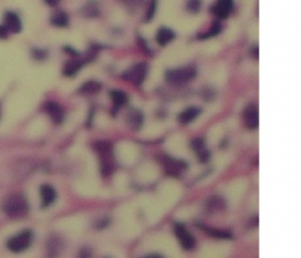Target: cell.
<instances>
[{"mask_svg": "<svg viewBox=\"0 0 301 258\" xmlns=\"http://www.w3.org/2000/svg\"><path fill=\"white\" fill-rule=\"evenodd\" d=\"M234 0H216L212 8V12L219 19H226L232 13Z\"/></svg>", "mask_w": 301, "mask_h": 258, "instance_id": "cell-5", "label": "cell"}, {"mask_svg": "<svg viewBox=\"0 0 301 258\" xmlns=\"http://www.w3.org/2000/svg\"><path fill=\"white\" fill-rule=\"evenodd\" d=\"M31 241L32 233L26 230L10 238L7 242V247L13 253H21L30 246Z\"/></svg>", "mask_w": 301, "mask_h": 258, "instance_id": "cell-3", "label": "cell"}, {"mask_svg": "<svg viewBox=\"0 0 301 258\" xmlns=\"http://www.w3.org/2000/svg\"><path fill=\"white\" fill-rule=\"evenodd\" d=\"M44 2L50 7H55L56 5H58L60 0H44Z\"/></svg>", "mask_w": 301, "mask_h": 258, "instance_id": "cell-31", "label": "cell"}, {"mask_svg": "<svg viewBox=\"0 0 301 258\" xmlns=\"http://www.w3.org/2000/svg\"><path fill=\"white\" fill-rule=\"evenodd\" d=\"M86 60L87 59H84V60H77V59L75 60L74 59V60L69 61L64 68L65 75H67V76L75 75L78 71L83 68V66H84V64Z\"/></svg>", "mask_w": 301, "mask_h": 258, "instance_id": "cell-21", "label": "cell"}, {"mask_svg": "<svg viewBox=\"0 0 301 258\" xmlns=\"http://www.w3.org/2000/svg\"><path fill=\"white\" fill-rule=\"evenodd\" d=\"M147 72H148V65L146 63H139L129 70L124 75V77L129 82H132L136 85H140L146 77Z\"/></svg>", "mask_w": 301, "mask_h": 258, "instance_id": "cell-4", "label": "cell"}, {"mask_svg": "<svg viewBox=\"0 0 301 258\" xmlns=\"http://www.w3.org/2000/svg\"><path fill=\"white\" fill-rule=\"evenodd\" d=\"M156 9H157V0H150L148 8H147L146 14H145L146 22H150L153 18L155 17Z\"/></svg>", "mask_w": 301, "mask_h": 258, "instance_id": "cell-26", "label": "cell"}, {"mask_svg": "<svg viewBox=\"0 0 301 258\" xmlns=\"http://www.w3.org/2000/svg\"><path fill=\"white\" fill-rule=\"evenodd\" d=\"M95 151L101 158V161H111L112 145L108 141H98L95 144Z\"/></svg>", "mask_w": 301, "mask_h": 258, "instance_id": "cell-12", "label": "cell"}, {"mask_svg": "<svg viewBox=\"0 0 301 258\" xmlns=\"http://www.w3.org/2000/svg\"><path fill=\"white\" fill-rule=\"evenodd\" d=\"M100 88H101L100 84L92 81L86 83V85L82 87V92L86 94H95L100 90Z\"/></svg>", "mask_w": 301, "mask_h": 258, "instance_id": "cell-24", "label": "cell"}, {"mask_svg": "<svg viewBox=\"0 0 301 258\" xmlns=\"http://www.w3.org/2000/svg\"><path fill=\"white\" fill-rule=\"evenodd\" d=\"M46 112L50 116L53 123L60 124L64 119V111L62 107L57 103L49 102L46 105Z\"/></svg>", "mask_w": 301, "mask_h": 258, "instance_id": "cell-10", "label": "cell"}, {"mask_svg": "<svg viewBox=\"0 0 301 258\" xmlns=\"http://www.w3.org/2000/svg\"><path fill=\"white\" fill-rule=\"evenodd\" d=\"M51 23L52 26L57 27H66L69 26V15L63 11V10H57L55 11L51 17Z\"/></svg>", "mask_w": 301, "mask_h": 258, "instance_id": "cell-19", "label": "cell"}, {"mask_svg": "<svg viewBox=\"0 0 301 258\" xmlns=\"http://www.w3.org/2000/svg\"><path fill=\"white\" fill-rule=\"evenodd\" d=\"M41 197L43 208L50 206L54 202L56 198L55 190L51 185H43L41 188Z\"/></svg>", "mask_w": 301, "mask_h": 258, "instance_id": "cell-14", "label": "cell"}, {"mask_svg": "<svg viewBox=\"0 0 301 258\" xmlns=\"http://www.w3.org/2000/svg\"><path fill=\"white\" fill-rule=\"evenodd\" d=\"M33 55H34L35 58H37V59H43V58L45 57L46 52L40 50V49H37V50H35L34 52H33Z\"/></svg>", "mask_w": 301, "mask_h": 258, "instance_id": "cell-28", "label": "cell"}, {"mask_svg": "<svg viewBox=\"0 0 301 258\" xmlns=\"http://www.w3.org/2000/svg\"><path fill=\"white\" fill-rule=\"evenodd\" d=\"M4 26L11 33H19L22 30V22L16 13L8 11L4 15Z\"/></svg>", "mask_w": 301, "mask_h": 258, "instance_id": "cell-8", "label": "cell"}, {"mask_svg": "<svg viewBox=\"0 0 301 258\" xmlns=\"http://www.w3.org/2000/svg\"><path fill=\"white\" fill-rule=\"evenodd\" d=\"M192 147H193V150L197 153L198 159L201 163L208 162V160L210 159V153L207 150L206 146H205L202 139H200V138L194 139L192 141Z\"/></svg>", "mask_w": 301, "mask_h": 258, "instance_id": "cell-11", "label": "cell"}, {"mask_svg": "<svg viewBox=\"0 0 301 258\" xmlns=\"http://www.w3.org/2000/svg\"><path fill=\"white\" fill-rule=\"evenodd\" d=\"M112 102H113V112H116L121 109L125 104L127 103V95L122 91L114 90L111 93Z\"/></svg>", "mask_w": 301, "mask_h": 258, "instance_id": "cell-20", "label": "cell"}, {"mask_svg": "<svg viewBox=\"0 0 301 258\" xmlns=\"http://www.w3.org/2000/svg\"><path fill=\"white\" fill-rule=\"evenodd\" d=\"M83 14L86 18H96L100 15V9L98 4L95 1L87 2L85 7L82 9Z\"/></svg>", "mask_w": 301, "mask_h": 258, "instance_id": "cell-17", "label": "cell"}, {"mask_svg": "<svg viewBox=\"0 0 301 258\" xmlns=\"http://www.w3.org/2000/svg\"><path fill=\"white\" fill-rule=\"evenodd\" d=\"M200 112L201 111L197 107H191L179 114L178 120L181 124H189L198 117Z\"/></svg>", "mask_w": 301, "mask_h": 258, "instance_id": "cell-15", "label": "cell"}, {"mask_svg": "<svg viewBox=\"0 0 301 258\" xmlns=\"http://www.w3.org/2000/svg\"><path fill=\"white\" fill-rule=\"evenodd\" d=\"M197 75V71L194 68L172 69L166 73V79L173 85H181L188 83Z\"/></svg>", "mask_w": 301, "mask_h": 258, "instance_id": "cell-2", "label": "cell"}, {"mask_svg": "<svg viewBox=\"0 0 301 258\" xmlns=\"http://www.w3.org/2000/svg\"><path fill=\"white\" fill-rule=\"evenodd\" d=\"M175 233L178 240L181 242L182 247L184 249H193L196 245L195 238L188 232L186 227L181 224H177L175 226Z\"/></svg>", "mask_w": 301, "mask_h": 258, "instance_id": "cell-6", "label": "cell"}, {"mask_svg": "<svg viewBox=\"0 0 301 258\" xmlns=\"http://www.w3.org/2000/svg\"><path fill=\"white\" fill-rule=\"evenodd\" d=\"M207 209L211 213H218L225 209V200L221 197H213L207 202Z\"/></svg>", "mask_w": 301, "mask_h": 258, "instance_id": "cell-18", "label": "cell"}, {"mask_svg": "<svg viewBox=\"0 0 301 258\" xmlns=\"http://www.w3.org/2000/svg\"><path fill=\"white\" fill-rule=\"evenodd\" d=\"M164 168L166 170V172L171 175V176H174V177H178L180 176L181 173L183 172V171L185 170L186 166L184 165V163H182L179 160H176V159H173L172 157H168V156H165L164 157Z\"/></svg>", "mask_w": 301, "mask_h": 258, "instance_id": "cell-7", "label": "cell"}, {"mask_svg": "<svg viewBox=\"0 0 301 258\" xmlns=\"http://www.w3.org/2000/svg\"><path fill=\"white\" fill-rule=\"evenodd\" d=\"M244 122L246 127L250 129H258L259 125V115L258 108L254 105L248 106L244 111Z\"/></svg>", "mask_w": 301, "mask_h": 258, "instance_id": "cell-9", "label": "cell"}, {"mask_svg": "<svg viewBox=\"0 0 301 258\" xmlns=\"http://www.w3.org/2000/svg\"><path fill=\"white\" fill-rule=\"evenodd\" d=\"M202 8V0H187L186 1V9L190 13L196 14L200 11Z\"/></svg>", "mask_w": 301, "mask_h": 258, "instance_id": "cell-25", "label": "cell"}, {"mask_svg": "<svg viewBox=\"0 0 301 258\" xmlns=\"http://www.w3.org/2000/svg\"><path fill=\"white\" fill-rule=\"evenodd\" d=\"M138 41H139V45H140V47L142 48L143 51H145V52H147V53H149V52H151V51L149 50V48L147 47L146 43H145V41L143 40V38H139Z\"/></svg>", "mask_w": 301, "mask_h": 258, "instance_id": "cell-30", "label": "cell"}, {"mask_svg": "<svg viewBox=\"0 0 301 258\" xmlns=\"http://www.w3.org/2000/svg\"><path fill=\"white\" fill-rule=\"evenodd\" d=\"M209 235H211L214 238L221 239V240H229L232 238L231 233L224 230H218V229H211V228H204Z\"/></svg>", "mask_w": 301, "mask_h": 258, "instance_id": "cell-23", "label": "cell"}, {"mask_svg": "<svg viewBox=\"0 0 301 258\" xmlns=\"http://www.w3.org/2000/svg\"><path fill=\"white\" fill-rule=\"evenodd\" d=\"M119 1L130 8H137L143 3L144 0H119Z\"/></svg>", "mask_w": 301, "mask_h": 258, "instance_id": "cell-27", "label": "cell"}, {"mask_svg": "<svg viewBox=\"0 0 301 258\" xmlns=\"http://www.w3.org/2000/svg\"><path fill=\"white\" fill-rule=\"evenodd\" d=\"M175 39L174 31L168 27H161L155 36V40L157 43L161 46H166L169 43H172Z\"/></svg>", "mask_w": 301, "mask_h": 258, "instance_id": "cell-13", "label": "cell"}, {"mask_svg": "<svg viewBox=\"0 0 301 258\" xmlns=\"http://www.w3.org/2000/svg\"><path fill=\"white\" fill-rule=\"evenodd\" d=\"M129 124L134 129H140L142 123H143V116L142 114L137 111H133V112L129 115Z\"/></svg>", "mask_w": 301, "mask_h": 258, "instance_id": "cell-22", "label": "cell"}, {"mask_svg": "<svg viewBox=\"0 0 301 258\" xmlns=\"http://www.w3.org/2000/svg\"><path fill=\"white\" fill-rule=\"evenodd\" d=\"M9 35V31L4 26H0V39H6Z\"/></svg>", "mask_w": 301, "mask_h": 258, "instance_id": "cell-29", "label": "cell"}, {"mask_svg": "<svg viewBox=\"0 0 301 258\" xmlns=\"http://www.w3.org/2000/svg\"><path fill=\"white\" fill-rule=\"evenodd\" d=\"M223 26L219 21L214 22L213 25L211 26L210 28H208L206 31H204L203 33H199L198 34V39L199 40H208L211 38H214L215 36L220 34L222 32Z\"/></svg>", "mask_w": 301, "mask_h": 258, "instance_id": "cell-16", "label": "cell"}, {"mask_svg": "<svg viewBox=\"0 0 301 258\" xmlns=\"http://www.w3.org/2000/svg\"><path fill=\"white\" fill-rule=\"evenodd\" d=\"M3 209L10 217H22L28 211V203L23 196H11L4 202Z\"/></svg>", "mask_w": 301, "mask_h": 258, "instance_id": "cell-1", "label": "cell"}]
</instances>
